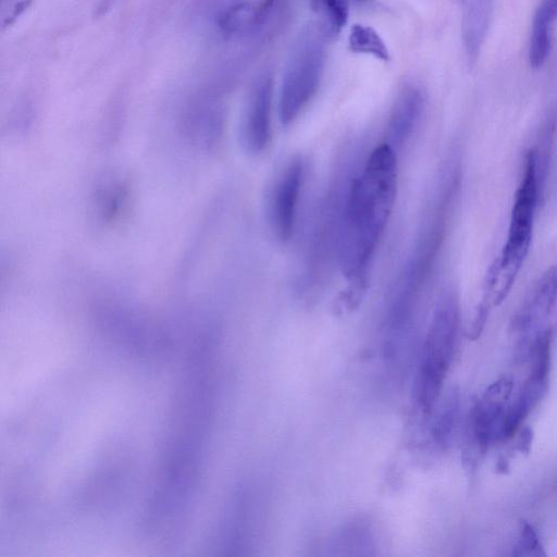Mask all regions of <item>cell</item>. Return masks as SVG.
I'll list each match as a JSON object with an SVG mask.
<instances>
[{
    "mask_svg": "<svg viewBox=\"0 0 557 557\" xmlns=\"http://www.w3.org/2000/svg\"><path fill=\"white\" fill-rule=\"evenodd\" d=\"M397 190V151L385 143L375 147L345 186L337 262L347 286L339 305L357 307L366 293L369 269L392 214Z\"/></svg>",
    "mask_w": 557,
    "mask_h": 557,
    "instance_id": "6da1fadb",
    "label": "cell"
},
{
    "mask_svg": "<svg viewBox=\"0 0 557 557\" xmlns=\"http://www.w3.org/2000/svg\"><path fill=\"white\" fill-rule=\"evenodd\" d=\"M537 190L536 159L534 152L530 151L525 157L523 175L515 195L507 240L490 272L487 296L482 302L487 308L490 305H498L506 298L528 253Z\"/></svg>",
    "mask_w": 557,
    "mask_h": 557,
    "instance_id": "7a4b0ae2",
    "label": "cell"
},
{
    "mask_svg": "<svg viewBox=\"0 0 557 557\" xmlns=\"http://www.w3.org/2000/svg\"><path fill=\"white\" fill-rule=\"evenodd\" d=\"M458 306L453 295L438 300L425 336L417 394L424 410L436 400L449 369L458 330Z\"/></svg>",
    "mask_w": 557,
    "mask_h": 557,
    "instance_id": "3957f363",
    "label": "cell"
},
{
    "mask_svg": "<svg viewBox=\"0 0 557 557\" xmlns=\"http://www.w3.org/2000/svg\"><path fill=\"white\" fill-rule=\"evenodd\" d=\"M324 48L309 35L298 45L286 67L280 94L278 115L283 125L293 123L314 96L323 73Z\"/></svg>",
    "mask_w": 557,
    "mask_h": 557,
    "instance_id": "277c9868",
    "label": "cell"
},
{
    "mask_svg": "<svg viewBox=\"0 0 557 557\" xmlns=\"http://www.w3.org/2000/svg\"><path fill=\"white\" fill-rule=\"evenodd\" d=\"M305 165L301 158H293L275 178L268 199V219L271 230L281 243L294 233Z\"/></svg>",
    "mask_w": 557,
    "mask_h": 557,
    "instance_id": "5b68a950",
    "label": "cell"
},
{
    "mask_svg": "<svg viewBox=\"0 0 557 557\" xmlns=\"http://www.w3.org/2000/svg\"><path fill=\"white\" fill-rule=\"evenodd\" d=\"M513 389V380L502 376L475 401L471 411V433L481 453L492 443L503 441V423Z\"/></svg>",
    "mask_w": 557,
    "mask_h": 557,
    "instance_id": "8992f818",
    "label": "cell"
},
{
    "mask_svg": "<svg viewBox=\"0 0 557 557\" xmlns=\"http://www.w3.org/2000/svg\"><path fill=\"white\" fill-rule=\"evenodd\" d=\"M272 77L263 74L252 85L240 126L245 150L258 154L271 140Z\"/></svg>",
    "mask_w": 557,
    "mask_h": 557,
    "instance_id": "52a82bcc",
    "label": "cell"
},
{
    "mask_svg": "<svg viewBox=\"0 0 557 557\" xmlns=\"http://www.w3.org/2000/svg\"><path fill=\"white\" fill-rule=\"evenodd\" d=\"M423 95L414 86H406L398 94L391 110L384 141L396 151L411 137L423 111Z\"/></svg>",
    "mask_w": 557,
    "mask_h": 557,
    "instance_id": "ba28073f",
    "label": "cell"
},
{
    "mask_svg": "<svg viewBox=\"0 0 557 557\" xmlns=\"http://www.w3.org/2000/svg\"><path fill=\"white\" fill-rule=\"evenodd\" d=\"M275 0H228L218 14L220 29L230 36L247 35L263 25Z\"/></svg>",
    "mask_w": 557,
    "mask_h": 557,
    "instance_id": "9c48e42d",
    "label": "cell"
},
{
    "mask_svg": "<svg viewBox=\"0 0 557 557\" xmlns=\"http://www.w3.org/2000/svg\"><path fill=\"white\" fill-rule=\"evenodd\" d=\"M557 298V268L548 269L536 283L515 320V327L525 333L539 319L546 317Z\"/></svg>",
    "mask_w": 557,
    "mask_h": 557,
    "instance_id": "30bf717a",
    "label": "cell"
},
{
    "mask_svg": "<svg viewBox=\"0 0 557 557\" xmlns=\"http://www.w3.org/2000/svg\"><path fill=\"white\" fill-rule=\"evenodd\" d=\"M557 20V0H541L532 20L529 61L532 67H541L552 48V33Z\"/></svg>",
    "mask_w": 557,
    "mask_h": 557,
    "instance_id": "8fae6325",
    "label": "cell"
},
{
    "mask_svg": "<svg viewBox=\"0 0 557 557\" xmlns=\"http://www.w3.org/2000/svg\"><path fill=\"white\" fill-rule=\"evenodd\" d=\"M348 45L355 53L372 55L384 62L389 60V51L384 40L370 26L355 24L349 33Z\"/></svg>",
    "mask_w": 557,
    "mask_h": 557,
    "instance_id": "7c38bea8",
    "label": "cell"
},
{
    "mask_svg": "<svg viewBox=\"0 0 557 557\" xmlns=\"http://www.w3.org/2000/svg\"><path fill=\"white\" fill-rule=\"evenodd\" d=\"M513 556H546L543 545L534 531L533 527L521 520L519 522V536L515 549Z\"/></svg>",
    "mask_w": 557,
    "mask_h": 557,
    "instance_id": "4fadbf2b",
    "label": "cell"
},
{
    "mask_svg": "<svg viewBox=\"0 0 557 557\" xmlns=\"http://www.w3.org/2000/svg\"><path fill=\"white\" fill-rule=\"evenodd\" d=\"M334 29L346 24L349 11V0H322Z\"/></svg>",
    "mask_w": 557,
    "mask_h": 557,
    "instance_id": "5bb4252c",
    "label": "cell"
},
{
    "mask_svg": "<svg viewBox=\"0 0 557 557\" xmlns=\"http://www.w3.org/2000/svg\"><path fill=\"white\" fill-rule=\"evenodd\" d=\"M532 430L528 426L520 431V435L517 440V449L521 453L528 454L532 443Z\"/></svg>",
    "mask_w": 557,
    "mask_h": 557,
    "instance_id": "9a60e30c",
    "label": "cell"
}]
</instances>
